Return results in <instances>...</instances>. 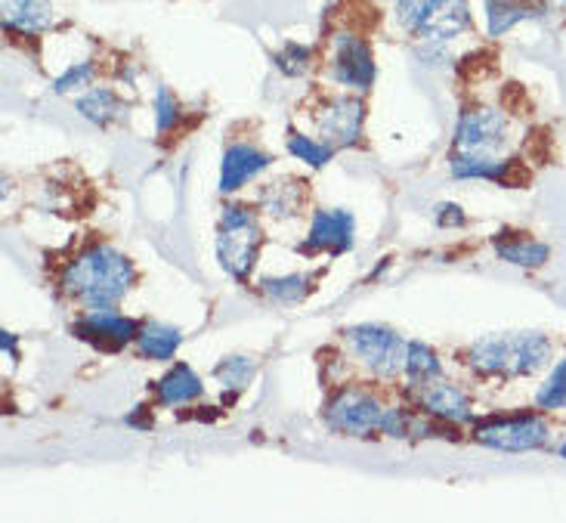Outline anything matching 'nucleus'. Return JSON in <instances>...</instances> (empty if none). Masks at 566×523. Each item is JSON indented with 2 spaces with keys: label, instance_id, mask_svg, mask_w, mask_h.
Instances as JSON below:
<instances>
[{
  "label": "nucleus",
  "instance_id": "nucleus-10",
  "mask_svg": "<svg viewBox=\"0 0 566 523\" xmlns=\"http://www.w3.org/2000/svg\"><path fill=\"white\" fill-rule=\"evenodd\" d=\"M332 75L347 87L368 91L375 84V56L363 38L356 34H337L335 53H332Z\"/></svg>",
  "mask_w": 566,
  "mask_h": 523
},
{
  "label": "nucleus",
  "instance_id": "nucleus-2",
  "mask_svg": "<svg viewBox=\"0 0 566 523\" xmlns=\"http://www.w3.org/2000/svg\"><path fill=\"white\" fill-rule=\"evenodd\" d=\"M552 356V341L538 332H507L486 335L468 347V363L480 375L499 378H526L536 375Z\"/></svg>",
  "mask_w": 566,
  "mask_h": 523
},
{
  "label": "nucleus",
  "instance_id": "nucleus-33",
  "mask_svg": "<svg viewBox=\"0 0 566 523\" xmlns=\"http://www.w3.org/2000/svg\"><path fill=\"white\" fill-rule=\"evenodd\" d=\"M560 456H564V459H566V443H564V449H560Z\"/></svg>",
  "mask_w": 566,
  "mask_h": 523
},
{
  "label": "nucleus",
  "instance_id": "nucleus-17",
  "mask_svg": "<svg viewBox=\"0 0 566 523\" xmlns=\"http://www.w3.org/2000/svg\"><path fill=\"white\" fill-rule=\"evenodd\" d=\"M495 254L502 261L514 263V266H526V270H536L542 263L548 261V245L545 242H536L530 236H514V232H499L495 236Z\"/></svg>",
  "mask_w": 566,
  "mask_h": 523
},
{
  "label": "nucleus",
  "instance_id": "nucleus-25",
  "mask_svg": "<svg viewBox=\"0 0 566 523\" xmlns=\"http://www.w3.org/2000/svg\"><path fill=\"white\" fill-rule=\"evenodd\" d=\"M251 375H254V363L248 356H227L214 369L217 381L223 387H235V390H242L251 381Z\"/></svg>",
  "mask_w": 566,
  "mask_h": 523
},
{
  "label": "nucleus",
  "instance_id": "nucleus-16",
  "mask_svg": "<svg viewBox=\"0 0 566 523\" xmlns=\"http://www.w3.org/2000/svg\"><path fill=\"white\" fill-rule=\"evenodd\" d=\"M53 19L50 0H3V22L7 29L22 34H41Z\"/></svg>",
  "mask_w": 566,
  "mask_h": 523
},
{
  "label": "nucleus",
  "instance_id": "nucleus-1",
  "mask_svg": "<svg viewBox=\"0 0 566 523\" xmlns=\"http://www.w3.org/2000/svg\"><path fill=\"white\" fill-rule=\"evenodd\" d=\"M134 279L137 270L124 254L108 245H96L69 263L62 282L84 307L115 310L134 289Z\"/></svg>",
  "mask_w": 566,
  "mask_h": 523
},
{
  "label": "nucleus",
  "instance_id": "nucleus-6",
  "mask_svg": "<svg viewBox=\"0 0 566 523\" xmlns=\"http://www.w3.org/2000/svg\"><path fill=\"white\" fill-rule=\"evenodd\" d=\"M344 338L350 344V351L359 356V363L366 366L371 375L378 378H394L399 372L406 369V351L409 344L399 338L394 328L378 323H363L350 325L344 332Z\"/></svg>",
  "mask_w": 566,
  "mask_h": 523
},
{
  "label": "nucleus",
  "instance_id": "nucleus-34",
  "mask_svg": "<svg viewBox=\"0 0 566 523\" xmlns=\"http://www.w3.org/2000/svg\"><path fill=\"white\" fill-rule=\"evenodd\" d=\"M560 3H564V7H566V0H560Z\"/></svg>",
  "mask_w": 566,
  "mask_h": 523
},
{
  "label": "nucleus",
  "instance_id": "nucleus-8",
  "mask_svg": "<svg viewBox=\"0 0 566 523\" xmlns=\"http://www.w3.org/2000/svg\"><path fill=\"white\" fill-rule=\"evenodd\" d=\"M474 440L502 452H530L548 443V425L536 416L495 418L486 425H476Z\"/></svg>",
  "mask_w": 566,
  "mask_h": 523
},
{
  "label": "nucleus",
  "instance_id": "nucleus-5",
  "mask_svg": "<svg viewBox=\"0 0 566 523\" xmlns=\"http://www.w3.org/2000/svg\"><path fill=\"white\" fill-rule=\"evenodd\" d=\"M399 25L415 38L440 44L468 29V0H399Z\"/></svg>",
  "mask_w": 566,
  "mask_h": 523
},
{
  "label": "nucleus",
  "instance_id": "nucleus-18",
  "mask_svg": "<svg viewBox=\"0 0 566 523\" xmlns=\"http://www.w3.org/2000/svg\"><path fill=\"white\" fill-rule=\"evenodd\" d=\"M201 390V378L196 372L189 369L186 363H177L174 369L158 381V400L165 402V406H186V402L199 400Z\"/></svg>",
  "mask_w": 566,
  "mask_h": 523
},
{
  "label": "nucleus",
  "instance_id": "nucleus-20",
  "mask_svg": "<svg viewBox=\"0 0 566 523\" xmlns=\"http://www.w3.org/2000/svg\"><path fill=\"white\" fill-rule=\"evenodd\" d=\"M77 112H81L87 122L106 127V124H115L118 118H124L127 103H122L115 91H106V87H93V91L81 93V96H77Z\"/></svg>",
  "mask_w": 566,
  "mask_h": 523
},
{
  "label": "nucleus",
  "instance_id": "nucleus-30",
  "mask_svg": "<svg viewBox=\"0 0 566 523\" xmlns=\"http://www.w3.org/2000/svg\"><path fill=\"white\" fill-rule=\"evenodd\" d=\"M93 77V65L91 62H77L72 65L65 75H60L53 81V91L56 93H69V91H77V87H84V84H91Z\"/></svg>",
  "mask_w": 566,
  "mask_h": 523
},
{
  "label": "nucleus",
  "instance_id": "nucleus-11",
  "mask_svg": "<svg viewBox=\"0 0 566 523\" xmlns=\"http://www.w3.org/2000/svg\"><path fill=\"white\" fill-rule=\"evenodd\" d=\"M316 124H319V137L325 146L332 149L356 146V139L363 137V103L353 96H337L322 108Z\"/></svg>",
  "mask_w": 566,
  "mask_h": 523
},
{
  "label": "nucleus",
  "instance_id": "nucleus-15",
  "mask_svg": "<svg viewBox=\"0 0 566 523\" xmlns=\"http://www.w3.org/2000/svg\"><path fill=\"white\" fill-rule=\"evenodd\" d=\"M548 10L545 0H486V19H490V34H505L526 19H538Z\"/></svg>",
  "mask_w": 566,
  "mask_h": 523
},
{
  "label": "nucleus",
  "instance_id": "nucleus-23",
  "mask_svg": "<svg viewBox=\"0 0 566 523\" xmlns=\"http://www.w3.org/2000/svg\"><path fill=\"white\" fill-rule=\"evenodd\" d=\"M263 208L273 217H291L301 211V201H304V192L297 186L289 184H270V189L261 196Z\"/></svg>",
  "mask_w": 566,
  "mask_h": 523
},
{
  "label": "nucleus",
  "instance_id": "nucleus-3",
  "mask_svg": "<svg viewBox=\"0 0 566 523\" xmlns=\"http://www.w3.org/2000/svg\"><path fill=\"white\" fill-rule=\"evenodd\" d=\"M261 251V223L245 205H227L217 223V261L232 279H248Z\"/></svg>",
  "mask_w": 566,
  "mask_h": 523
},
{
  "label": "nucleus",
  "instance_id": "nucleus-28",
  "mask_svg": "<svg viewBox=\"0 0 566 523\" xmlns=\"http://www.w3.org/2000/svg\"><path fill=\"white\" fill-rule=\"evenodd\" d=\"M180 118V106L174 100V93L168 87H158V96H155V130L158 134H168L170 127Z\"/></svg>",
  "mask_w": 566,
  "mask_h": 523
},
{
  "label": "nucleus",
  "instance_id": "nucleus-12",
  "mask_svg": "<svg viewBox=\"0 0 566 523\" xmlns=\"http://www.w3.org/2000/svg\"><path fill=\"white\" fill-rule=\"evenodd\" d=\"M353 236H356V217L344 208H335V211H316L313 215V227H310V236L301 245L304 254H316V251H325V254H340L353 245Z\"/></svg>",
  "mask_w": 566,
  "mask_h": 523
},
{
  "label": "nucleus",
  "instance_id": "nucleus-14",
  "mask_svg": "<svg viewBox=\"0 0 566 523\" xmlns=\"http://www.w3.org/2000/svg\"><path fill=\"white\" fill-rule=\"evenodd\" d=\"M421 409L430 412V416L446 418V421H471V400H468V394L455 385H446V381H430V385L421 387Z\"/></svg>",
  "mask_w": 566,
  "mask_h": 523
},
{
  "label": "nucleus",
  "instance_id": "nucleus-22",
  "mask_svg": "<svg viewBox=\"0 0 566 523\" xmlns=\"http://www.w3.org/2000/svg\"><path fill=\"white\" fill-rule=\"evenodd\" d=\"M261 289L266 297H273L279 304H297L304 301L310 289H313V276H304V273H291V276L282 279H263Z\"/></svg>",
  "mask_w": 566,
  "mask_h": 523
},
{
  "label": "nucleus",
  "instance_id": "nucleus-21",
  "mask_svg": "<svg viewBox=\"0 0 566 523\" xmlns=\"http://www.w3.org/2000/svg\"><path fill=\"white\" fill-rule=\"evenodd\" d=\"M402 372H406V378L415 387H424L430 381H437V378H443V366H440L437 354L430 351L428 344H418V341L409 344V351H406V369Z\"/></svg>",
  "mask_w": 566,
  "mask_h": 523
},
{
  "label": "nucleus",
  "instance_id": "nucleus-32",
  "mask_svg": "<svg viewBox=\"0 0 566 523\" xmlns=\"http://www.w3.org/2000/svg\"><path fill=\"white\" fill-rule=\"evenodd\" d=\"M3 354L10 356V359H19V354H15V335H10V332H3Z\"/></svg>",
  "mask_w": 566,
  "mask_h": 523
},
{
  "label": "nucleus",
  "instance_id": "nucleus-4",
  "mask_svg": "<svg viewBox=\"0 0 566 523\" xmlns=\"http://www.w3.org/2000/svg\"><path fill=\"white\" fill-rule=\"evenodd\" d=\"M511 149V124L495 108H468L455 127V155L464 161H502Z\"/></svg>",
  "mask_w": 566,
  "mask_h": 523
},
{
  "label": "nucleus",
  "instance_id": "nucleus-19",
  "mask_svg": "<svg viewBox=\"0 0 566 523\" xmlns=\"http://www.w3.org/2000/svg\"><path fill=\"white\" fill-rule=\"evenodd\" d=\"M184 344L180 328L168 323H146L137 335V354L143 359H170Z\"/></svg>",
  "mask_w": 566,
  "mask_h": 523
},
{
  "label": "nucleus",
  "instance_id": "nucleus-27",
  "mask_svg": "<svg viewBox=\"0 0 566 523\" xmlns=\"http://www.w3.org/2000/svg\"><path fill=\"white\" fill-rule=\"evenodd\" d=\"M536 402L542 409H564L566 406V359H560L554 372L548 375V381L538 390Z\"/></svg>",
  "mask_w": 566,
  "mask_h": 523
},
{
  "label": "nucleus",
  "instance_id": "nucleus-31",
  "mask_svg": "<svg viewBox=\"0 0 566 523\" xmlns=\"http://www.w3.org/2000/svg\"><path fill=\"white\" fill-rule=\"evenodd\" d=\"M437 223L440 227H464V215L459 205H440L437 208Z\"/></svg>",
  "mask_w": 566,
  "mask_h": 523
},
{
  "label": "nucleus",
  "instance_id": "nucleus-24",
  "mask_svg": "<svg viewBox=\"0 0 566 523\" xmlns=\"http://www.w3.org/2000/svg\"><path fill=\"white\" fill-rule=\"evenodd\" d=\"M452 174L459 180H471V177H483V180H505L507 177V161H464V158H452Z\"/></svg>",
  "mask_w": 566,
  "mask_h": 523
},
{
  "label": "nucleus",
  "instance_id": "nucleus-9",
  "mask_svg": "<svg viewBox=\"0 0 566 523\" xmlns=\"http://www.w3.org/2000/svg\"><path fill=\"white\" fill-rule=\"evenodd\" d=\"M75 335L99 351H122L139 335V325L115 310H87L75 325Z\"/></svg>",
  "mask_w": 566,
  "mask_h": 523
},
{
  "label": "nucleus",
  "instance_id": "nucleus-13",
  "mask_svg": "<svg viewBox=\"0 0 566 523\" xmlns=\"http://www.w3.org/2000/svg\"><path fill=\"white\" fill-rule=\"evenodd\" d=\"M270 168V155L254 149V146H230L223 155V165H220V192H235L258 177L261 170Z\"/></svg>",
  "mask_w": 566,
  "mask_h": 523
},
{
  "label": "nucleus",
  "instance_id": "nucleus-7",
  "mask_svg": "<svg viewBox=\"0 0 566 523\" xmlns=\"http://www.w3.org/2000/svg\"><path fill=\"white\" fill-rule=\"evenodd\" d=\"M384 418H387V406H381V400H375L366 390H340L325 409V425L350 437L381 431Z\"/></svg>",
  "mask_w": 566,
  "mask_h": 523
},
{
  "label": "nucleus",
  "instance_id": "nucleus-26",
  "mask_svg": "<svg viewBox=\"0 0 566 523\" xmlns=\"http://www.w3.org/2000/svg\"><path fill=\"white\" fill-rule=\"evenodd\" d=\"M289 153L294 158H301L306 161L310 168H322L325 161H332V146H325V143H316V139L310 137H301V134H291L289 137Z\"/></svg>",
  "mask_w": 566,
  "mask_h": 523
},
{
  "label": "nucleus",
  "instance_id": "nucleus-29",
  "mask_svg": "<svg viewBox=\"0 0 566 523\" xmlns=\"http://www.w3.org/2000/svg\"><path fill=\"white\" fill-rule=\"evenodd\" d=\"M279 69L285 75H304L306 69H310V50L297 44H285L282 53H279Z\"/></svg>",
  "mask_w": 566,
  "mask_h": 523
}]
</instances>
